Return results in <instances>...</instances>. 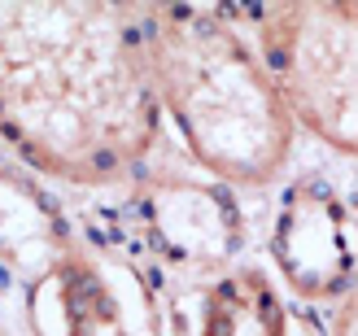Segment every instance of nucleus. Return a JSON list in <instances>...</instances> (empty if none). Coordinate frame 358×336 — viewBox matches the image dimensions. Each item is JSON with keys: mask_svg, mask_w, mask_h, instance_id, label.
Masks as SVG:
<instances>
[{"mask_svg": "<svg viewBox=\"0 0 358 336\" xmlns=\"http://www.w3.org/2000/svg\"><path fill=\"white\" fill-rule=\"evenodd\" d=\"M27 336H157V323L127 267L70 244L27 279Z\"/></svg>", "mask_w": 358, "mask_h": 336, "instance_id": "4", "label": "nucleus"}, {"mask_svg": "<svg viewBox=\"0 0 358 336\" xmlns=\"http://www.w3.org/2000/svg\"><path fill=\"white\" fill-rule=\"evenodd\" d=\"M201 336H297L275 284L254 267L219 275L201 297Z\"/></svg>", "mask_w": 358, "mask_h": 336, "instance_id": "8", "label": "nucleus"}, {"mask_svg": "<svg viewBox=\"0 0 358 336\" xmlns=\"http://www.w3.org/2000/svg\"><path fill=\"white\" fill-rule=\"evenodd\" d=\"M271 258L306 302H332L358 284V219L324 175H297L280 192Z\"/></svg>", "mask_w": 358, "mask_h": 336, "instance_id": "5", "label": "nucleus"}, {"mask_svg": "<svg viewBox=\"0 0 358 336\" xmlns=\"http://www.w3.org/2000/svg\"><path fill=\"white\" fill-rule=\"evenodd\" d=\"M332 336H358V284H354V288L341 297V306H336Z\"/></svg>", "mask_w": 358, "mask_h": 336, "instance_id": "9", "label": "nucleus"}, {"mask_svg": "<svg viewBox=\"0 0 358 336\" xmlns=\"http://www.w3.org/2000/svg\"><path fill=\"white\" fill-rule=\"evenodd\" d=\"M136 219L149 249L179 271H223L245 249V214L219 180H140Z\"/></svg>", "mask_w": 358, "mask_h": 336, "instance_id": "6", "label": "nucleus"}, {"mask_svg": "<svg viewBox=\"0 0 358 336\" xmlns=\"http://www.w3.org/2000/svg\"><path fill=\"white\" fill-rule=\"evenodd\" d=\"M70 244H75V236L52 210V201L40 188H31L27 175L0 166V258L31 279Z\"/></svg>", "mask_w": 358, "mask_h": 336, "instance_id": "7", "label": "nucleus"}, {"mask_svg": "<svg viewBox=\"0 0 358 336\" xmlns=\"http://www.w3.org/2000/svg\"><path fill=\"white\" fill-rule=\"evenodd\" d=\"M162 114L219 184H275L293 157V114L258 48L206 5H136Z\"/></svg>", "mask_w": 358, "mask_h": 336, "instance_id": "2", "label": "nucleus"}, {"mask_svg": "<svg viewBox=\"0 0 358 336\" xmlns=\"http://www.w3.org/2000/svg\"><path fill=\"white\" fill-rule=\"evenodd\" d=\"M157 118L136 5H0V140L31 170L79 188L131 180Z\"/></svg>", "mask_w": 358, "mask_h": 336, "instance_id": "1", "label": "nucleus"}, {"mask_svg": "<svg viewBox=\"0 0 358 336\" xmlns=\"http://www.w3.org/2000/svg\"><path fill=\"white\" fill-rule=\"evenodd\" d=\"M258 57L293 122L332 153L358 157V5H262Z\"/></svg>", "mask_w": 358, "mask_h": 336, "instance_id": "3", "label": "nucleus"}]
</instances>
